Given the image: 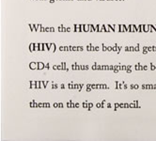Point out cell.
Wrapping results in <instances>:
<instances>
[{
	"label": "cell",
	"mask_w": 156,
	"mask_h": 141,
	"mask_svg": "<svg viewBox=\"0 0 156 141\" xmlns=\"http://www.w3.org/2000/svg\"><path fill=\"white\" fill-rule=\"evenodd\" d=\"M53 69H54V70H58V65H54V66H53Z\"/></svg>",
	"instance_id": "37"
},
{
	"label": "cell",
	"mask_w": 156,
	"mask_h": 141,
	"mask_svg": "<svg viewBox=\"0 0 156 141\" xmlns=\"http://www.w3.org/2000/svg\"><path fill=\"white\" fill-rule=\"evenodd\" d=\"M55 31V28L54 27H50V32H54Z\"/></svg>",
	"instance_id": "50"
},
{
	"label": "cell",
	"mask_w": 156,
	"mask_h": 141,
	"mask_svg": "<svg viewBox=\"0 0 156 141\" xmlns=\"http://www.w3.org/2000/svg\"><path fill=\"white\" fill-rule=\"evenodd\" d=\"M135 104H130V107H133V106H135Z\"/></svg>",
	"instance_id": "54"
},
{
	"label": "cell",
	"mask_w": 156,
	"mask_h": 141,
	"mask_svg": "<svg viewBox=\"0 0 156 141\" xmlns=\"http://www.w3.org/2000/svg\"><path fill=\"white\" fill-rule=\"evenodd\" d=\"M94 106V104H92V103H88V107H87V110L90 111V110H91V108Z\"/></svg>",
	"instance_id": "10"
},
{
	"label": "cell",
	"mask_w": 156,
	"mask_h": 141,
	"mask_svg": "<svg viewBox=\"0 0 156 141\" xmlns=\"http://www.w3.org/2000/svg\"><path fill=\"white\" fill-rule=\"evenodd\" d=\"M82 106H83V108H86V109H87V107H88V103L84 102V103L82 104Z\"/></svg>",
	"instance_id": "12"
},
{
	"label": "cell",
	"mask_w": 156,
	"mask_h": 141,
	"mask_svg": "<svg viewBox=\"0 0 156 141\" xmlns=\"http://www.w3.org/2000/svg\"><path fill=\"white\" fill-rule=\"evenodd\" d=\"M107 88V86L105 84H102L101 85V90H104V89H106Z\"/></svg>",
	"instance_id": "22"
},
{
	"label": "cell",
	"mask_w": 156,
	"mask_h": 141,
	"mask_svg": "<svg viewBox=\"0 0 156 141\" xmlns=\"http://www.w3.org/2000/svg\"><path fill=\"white\" fill-rule=\"evenodd\" d=\"M44 108H49L50 107V104L49 103H44Z\"/></svg>",
	"instance_id": "19"
},
{
	"label": "cell",
	"mask_w": 156,
	"mask_h": 141,
	"mask_svg": "<svg viewBox=\"0 0 156 141\" xmlns=\"http://www.w3.org/2000/svg\"><path fill=\"white\" fill-rule=\"evenodd\" d=\"M83 50H84L83 46H78V51H83Z\"/></svg>",
	"instance_id": "34"
},
{
	"label": "cell",
	"mask_w": 156,
	"mask_h": 141,
	"mask_svg": "<svg viewBox=\"0 0 156 141\" xmlns=\"http://www.w3.org/2000/svg\"><path fill=\"white\" fill-rule=\"evenodd\" d=\"M103 51H107V46L105 44H103Z\"/></svg>",
	"instance_id": "26"
},
{
	"label": "cell",
	"mask_w": 156,
	"mask_h": 141,
	"mask_svg": "<svg viewBox=\"0 0 156 141\" xmlns=\"http://www.w3.org/2000/svg\"><path fill=\"white\" fill-rule=\"evenodd\" d=\"M58 107L59 108H62L63 107V104L62 103H58Z\"/></svg>",
	"instance_id": "46"
},
{
	"label": "cell",
	"mask_w": 156,
	"mask_h": 141,
	"mask_svg": "<svg viewBox=\"0 0 156 141\" xmlns=\"http://www.w3.org/2000/svg\"><path fill=\"white\" fill-rule=\"evenodd\" d=\"M59 51H61V52L65 51V47H64V46H60V47H59Z\"/></svg>",
	"instance_id": "32"
},
{
	"label": "cell",
	"mask_w": 156,
	"mask_h": 141,
	"mask_svg": "<svg viewBox=\"0 0 156 141\" xmlns=\"http://www.w3.org/2000/svg\"><path fill=\"white\" fill-rule=\"evenodd\" d=\"M29 51L30 52H34L35 51V43L34 42L30 43V45H29Z\"/></svg>",
	"instance_id": "3"
},
{
	"label": "cell",
	"mask_w": 156,
	"mask_h": 141,
	"mask_svg": "<svg viewBox=\"0 0 156 141\" xmlns=\"http://www.w3.org/2000/svg\"><path fill=\"white\" fill-rule=\"evenodd\" d=\"M135 86H136V85H131V86H130V89H132V90H133V89H135Z\"/></svg>",
	"instance_id": "47"
},
{
	"label": "cell",
	"mask_w": 156,
	"mask_h": 141,
	"mask_svg": "<svg viewBox=\"0 0 156 141\" xmlns=\"http://www.w3.org/2000/svg\"><path fill=\"white\" fill-rule=\"evenodd\" d=\"M86 90H87V92H90V91L92 90V89H91V88H87Z\"/></svg>",
	"instance_id": "35"
},
{
	"label": "cell",
	"mask_w": 156,
	"mask_h": 141,
	"mask_svg": "<svg viewBox=\"0 0 156 141\" xmlns=\"http://www.w3.org/2000/svg\"><path fill=\"white\" fill-rule=\"evenodd\" d=\"M97 108H102V103H98V104H96V105H95Z\"/></svg>",
	"instance_id": "21"
},
{
	"label": "cell",
	"mask_w": 156,
	"mask_h": 141,
	"mask_svg": "<svg viewBox=\"0 0 156 141\" xmlns=\"http://www.w3.org/2000/svg\"><path fill=\"white\" fill-rule=\"evenodd\" d=\"M86 86H87V88H91V84H87Z\"/></svg>",
	"instance_id": "49"
},
{
	"label": "cell",
	"mask_w": 156,
	"mask_h": 141,
	"mask_svg": "<svg viewBox=\"0 0 156 141\" xmlns=\"http://www.w3.org/2000/svg\"><path fill=\"white\" fill-rule=\"evenodd\" d=\"M73 90H79V85H78V84H74L73 85Z\"/></svg>",
	"instance_id": "18"
},
{
	"label": "cell",
	"mask_w": 156,
	"mask_h": 141,
	"mask_svg": "<svg viewBox=\"0 0 156 141\" xmlns=\"http://www.w3.org/2000/svg\"><path fill=\"white\" fill-rule=\"evenodd\" d=\"M67 107L68 108H73V101H69L67 103Z\"/></svg>",
	"instance_id": "9"
},
{
	"label": "cell",
	"mask_w": 156,
	"mask_h": 141,
	"mask_svg": "<svg viewBox=\"0 0 156 141\" xmlns=\"http://www.w3.org/2000/svg\"><path fill=\"white\" fill-rule=\"evenodd\" d=\"M107 51H109V52L113 51V47H111V46H108V47H107Z\"/></svg>",
	"instance_id": "31"
},
{
	"label": "cell",
	"mask_w": 156,
	"mask_h": 141,
	"mask_svg": "<svg viewBox=\"0 0 156 141\" xmlns=\"http://www.w3.org/2000/svg\"><path fill=\"white\" fill-rule=\"evenodd\" d=\"M36 89H41V81H36Z\"/></svg>",
	"instance_id": "11"
},
{
	"label": "cell",
	"mask_w": 156,
	"mask_h": 141,
	"mask_svg": "<svg viewBox=\"0 0 156 141\" xmlns=\"http://www.w3.org/2000/svg\"><path fill=\"white\" fill-rule=\"evenodd\" d=\"M81 70H85V65H81Z\"/></svg>",
	"instance_id": "52"
},
{
	"label": "cell",
	"mask_w": 156,
	"mask_h": 141,
	"mask_svg": "<svg viewBox=\"0 0 156 141\" xmlns=\"http://www.w3.org/2000/svg\"><path fill=\"white\" fill-rule=\"evenodd\" d=\"M29 68L31 70H38V62H31L29 64Z\"/></svg>",
	"instance_id": "1"
},
{
	"label": "cell",
	"mask_w": 156,
	"mask_h": 141,
	"mask_svg": "<svg viewBox=\"0 0 156 141\" xmlns=\"http://www.w3.org/2000/svg\"><path fill=\"white\" fill-rule=\"evenodd\" d=\"M70 51H73V46H70Z\"/></svg>",
	"instance_id": "60"
},
{
	"label": "cell",
	"mask_w": 156,
	"mask_h": 141,
	"mask_svg": "<svg viewBox=\"0 0 156 141\" xmlns=\"http://www.w3.org/2000/svg\"><path fill=\"white\" fill-rule=\"evenodd\" d=\"M88 1H90V0H88Z\"/></svg>",
	"instance_id": "61"
},
{
	"label": "cell",
	"mask_w": 156,
	"mask_h": 141,
	"mask_svg": "<svg viewBox=\"0 0 156 141\" xmlns=\"http://www.w3.org/2000/svg\"><path fill=\"white\" fill-rule=\"evenodd\" d=\"M126 70H127V67L125 65H122V71H126Z\"/></svg>",
	"instance_id": "36"
},
{
	"label": "cell",
	"mask_w": 156,
	"mask_h": 141,
	"mask_svg": "<svg viewBox=\"0 0 156 141\" xmlns=\"http://www.w3.org/2000/svg\"><path fill=\"white\" fill-rule=\"evenodd\" d=\"M29 89H36V84H30Z\"/></svg>",
	"instance_id": "23"
},
{
	"label": "cell",
	"mask_w": 156,
	"mask_h": 141,
	"mask_svg": "<svg viewBox=\"0 0 156 141\" xmlns=\"http://www.w3.org/2000/svg\"><path fill=\"white\" fill-rule=\"evenodd\" d=\"M114 72H115V73H118V72H119V70H114Z\"/></svg>",
	"instance_id": "59"
},
{
	"label": "cell",
	"mask_w": 156,
	"mask_h": 141,
	"mask_svg": "<svg viewBox=\"0 0 156 141\" xmlns=\"http://www.w3.org/2000/svg\"><path fill=\"white\" fill-rule=\"evenodd\" d=\"M91 89H92V90H95V89H97L96 85H93V84H92V85H91Z\"/></svg>",
	"instance_id": "38"
},
{
	"label": "cell",
	"mask_w": 156,
	"mask_h": 141,
	"mask_svg": "<svg viewBox=\"0 0 156 141\" xmlns=\"http://www.w3.org/2000/svg\"><path fill=\"white\" fill-rule=\"evenodd\" d=\"M79 1H80V0H79Z\"/></svg>",
	"instance_id": "62"
},
{
	"label": "cell",
	"mask_w": 156,
	"mask_h": 141,
	"mask_svg": "<svg viewBox=\"0 0 156 141\" xmlns=\"http://www.w3.org/2000/svg\"><path fill=\"white\" fill-rule=\"evenodd\" d=\"M54 107H55V108L58 107V103H55V104H54Z\"/></svg>",
	"instance_id": "39"
},
{
	"label": "cell",
	"mask_w": 156,
	"mask_h": 141,
	"mask_svg": "<svg viewBox=\"0 0 156 141\" xmlns=\"http://www.w3.org/2000/svg\"><path fill=\"white\" fill-rule=\"evenodd\" d=\"M73 83H70L69 85H68V89H70V90H73Z\"/></svg>",
	"instance_id": "14"
},
{
	"label": "cell",
	"mask_w": 156,
	"mask_h": 141,
	"mask_svg": "<svg viewBox=\"0 0 156 141\" xmlns=\"http://www.w3.org/2000/svg\"><path fill=\"white\" fill-rule=\"evenodd\" d=\"M95 51H100V47L99 46H95Z\"/></svg>",
	"instance_id": "48"
},
{
	"label": "cell",
	"mask_w": 156,
	"mask_h": 141,
	"mask_svg": "<svg viewBox=\"0 0 156 141\" xmlns=\"http://www.w3.org/2000/svg\"><path fill=\"white\" fill-rule=\"evenodd\" d=\"M76 67H77V63H74L72 65V69L73 70H76Z\"/></svg>",
	"instance_id": "20"
},
{
	"label": "cell",
	"mask_w": 156,
	"mask_h": 141,
	"mask_svg": "<svg viewBox=\"0 0 156 141\" xmlns=\"http://www.w3.org/2000/svg\"><path fill=\"white\" fill-rule=\"evenodd\" d=\"M130 51H135V48H133V47H130Z\"/></svg>",
	"instance_id": "56"
},
{
	"label": "cell",
	"mask_w": 156,
	"mask_h": 141,
	"mask_svg": "<svg viewBox=\"0 0 156 141\" xmlns=\"http://www.w3.org/2000/svg\"><path fill=\"white\" fill-rule=\"evenodd\" d=\"M65 47V51H70V46H64Z\"/></svg>",
	"instance_id": "41"
},
{
	"label": "cell",
	"mask_w": 156,
	"mask_h": 141,
	"mask_svg": "<svg viewBox=\"0 0 156 141\" xmlns=\"http://www.w3.org/2000/svg\"><path fill=\"white\" fill-rule=\"evenodd\" d=\"M139 65H140V64H137V65H136V70H139Z\"/></svg>",
	"instance_id": "53"
},
{
	"label": "cell",
	"mask_w": 156,
	"mask_h": 141,
	"mask_svg": "<svg viewBox=\"0 0 156 141\" xmlns=\"http://www.w3.org/2000/svg\"><path fill=\"white\" fill-rule=\"evenodd\" d=\"M60 89H61V90H64V89H65V85H64V84H61V85H60Z\"/></svg>",
	"instance_id": "43"
},
{
	"label": "cell",
	"mask_w": 156,
	"mask_h": 141,
	"mask_svg": "<svg viewBox=\"0 0 156 141\" xmlns=\"http://www.w3.org/2000/svg\"><path fill=\"white\" fill-rule=\"evenodd\" d=\"M106 107H107V108H112V107H113V105L111 104H109V103H108V104H106Z\"/></svg>",
	"instance_id": "29"
},
{
	"label": "cell",
	"mask_w": 156,
	"mask_h": 141,
	"mask_svg": "<svg viewBox=\"0 0 156 141\" xmlns=\"http://www.w3.org/2000/svg\"><path fill=\"white\" fill-rule=\"evenodd\" d=\"M44 106V103H39V107H43Z\"/></svg>",
	"instance_id": "33"
},
{
	"label": "cell",
	"mask_w": 156,
	"mask_h": 141,
	"mask_svg": "<svg viewBox=\"0 0 156 141\" xmlns=\"http://www.w3.org/2000/svg\"><path fill=\"white\" fill-rule=\"evenodd\" d=\"M73 51H78V47H76V46H73Z\"/></svg>",
	"instance_id": "40"
},
{
	"label": "cell",
	"mask_w": 156,
	"mask_h": 141,
	"mask_svg": "<svg viewBox=\"0 0 156 141\" xmlns=\"http://www.w3.org/2000/svg\"><path fill=\"white\" fill-rule=\"evenodd\" d=\"M83 28H84V31L85 32L90 31V25H83Z\"/></svg>",
	"instance_id": "4"
},
{
	"label": "cell",
	"mask_w": 156,
	"mask_h": 141,
	"mask_svg": "<svg viewBox=\"0 0 156 141\" xmlns=\"http://www.w3.org/2000/svg\"><path fill=\"white\" fill-rule=\"evenodd\" d=\"M126 89H128V86L126 84H124V90H126Z\"/></svg>",
	"instance_id": "55"
},
{
	"label": "cell",
	"mask_w": 156,
	"mask_h": 141,
	"mask_svg": "<svg viewBox=\"0 0 156 141\" xmlns=\"http://www.w3.org/2000/svg\"><path fill=\"white\" fill-rule=\"evenodd\" d=\"M80 106V104L79 103H75V108H78Z\"/></svg>",
	"instance_id": "44"
},
{
	"label": "cell",
	"mask_w": 156,
	"mask_h": 141,
	"mask_svg": "<svg viewBox=\"0 0 156 141\" xmlns=\"http://www.w3.org/2000/svg\"><path fill=\"white\" fill-rule=\"evenodd\" d=\"M58 70H63L62 65H61V64H60V65H58Z\"/></svg>",
	"instance_id": "42"
},
{
	"label": "cell",
	"mask_w": 156,
	"mask_h": 141,
	"mask_svg": "<svg viewBox=\"0 0 156 141\" xmlns=\"http://www.w3.org/2000/svg\"><path fill=\"white\" fill-rule=\"evenodd\" d=\"M83 86H84V84H79V91H81L82 90V89H83Z\"/></svg>",
	"instance_id": "24"
},
{
	"label": "cell",
	"mask_w": 156,
	"mask_h": 141,
	"mask_svg": "<svg viewBox=\"0 0 156 141\" xmlns=\"http://www.w3.org/2000/svg\"><path fill=\"white\" fill-rule=\"evenodd\" d=\"M125 51H127V52L130 51V48H129V47H125Z\"/></svg>",
	"instance_id": "57"
},
{
	"label": "cell",
	"mask_w": 156,
	"mask_h": 141,
	"mask_svg": "<svg viewBox=\"0 0 156 141\" xmlns=\"http://www.w3.org/2000/svg\"><path fill=\"white\" fill-rule=\"evenodd\" d=\"M88 68H90L88 67V65H85V70H88Z\"/></svg>",
	"instance_id": "51"
},
{
	"label": "cell",
	"mask_w": 156,
	"mask_h": 141,
	"mask_svg": "<svg viewBox=\"0 0 156 141\" xmlns=\"http://www.w3.org/2000/svg\"><path fill=\"white\" fill-rule=\"evenodd\" d=\"M71 31V28L70 27H67V32H70Z\"/></svg>",
	"instance_id": "58"
},
{
	"label": "cell",
	"mask_w": 156,
	"mask_h": 141,
	"mask_svg": "<svg viewBox=\"0 0 156 141\" xmlns=\"http://www.w3.org/2000/svg\"><path fill=\"white\" fill-rule=\"evenodd\" d=\"M97 66H98V64H94L93 66H92V70H97Z\"/></svg>",
	"instance_id": "28"
},
{
	"label": "cell",
	"mask_w": 156,
	"mask_h": 141,
	"mask_svg": "<svg viewBox=\"0 0 156 141\" xmlns=\"http://www.w3.org/2000/svg\"><path fill=\"white\" fill-rule=\"evenodd\" d=\"M45 69V64L42 62H38V70H43Z\"/></svg>",
	"instance_id": "2"
},
{
	"label": "cell",
	"mask_w": 156,
	"mask_h": 141,
	"mask_svg": "<svg viewBox=\"0 0 156 141\" xmlns=\"http://www.w3.org/2000/svg\"><path fill=\"white\" fill-rule=\"evenodd\" d=\"M39 51H44L43 43H41V42H39Z\"/></svg>",
	"instance_id": "6"
},
{
	"label": "cell",
	"mask_w": 156,
	"mask_h": 141,
	"mask_svg": "<svg viewBox=\"0 0 156 141\" xmlns=\"http://www.w3.org/2000/svg\"><path fill=\"white\" fill-rule=\"evenodd\" d=\"M118 108H119V103H115V104H114V111H117Z\"/></svg>",
	"instance_id": "8"
},
{
	"label": "cell",
	"mask_w": 156,
	"mask_h": 141,
	"mask_svg": "<svg viewBox=\"0 0 156 141\" xmlns=\"http://www.w3.org/2000/svg\"><path fill=\"white\" fill-rule=\"evenodd\" d=\"M43 47H44V51H48V48H47V42H43Z\"/></svg>",
	"instance_id": "15"
},
{
	"label": "cell",
	"mask_w": 156,
	"mask_h": 141,
	"mask_svg": "<svg viewBox=\"0 0 156 141\" xmlns=\"http://www.w3.org/2000/svg\"><path fill=\"white\" fill-rule=\"evenodd\" d=\"M109 70L114 71V66H113V65H109Z\"/></svg>",
	"instance_id": "30"
},
{
	"label": "cell",
	"mask_w": 156,
	"mask_h": 141,
	"mask_svg": "<svg viewBox=\"0 0 156 141\" xmlns=\"http://www.w3.org/2000/svg\"><path fill=\"white\" fill-rule=\"evenodd\" d=\"M119 107H120V108H125L124 104H123V103H119Z\"/></svg>",
	"instance_id": "25"
},
{
	"label": "cell",
	"mask_w": 156,
	"mask_h": 141,
	"mask_svg": "<svg viewBox=\"0 0 156 141\" xmlns=\"http://www.w3.org/2000/svg\"><path fill=\"white\" fill-rule=\"evenodd\" d=\"M55 50H57V46H55V44L53 42V44H52V47H51L50 51H52V52L54 53V52H55Z\"/></svg>",
	"instance_id": "7"
},
{
	"label": "cell",
	"mask_w": 156,
	"mask_h": 141,
	"mask_svg": "<svg viewBox=\"0 0 156 141\" xmlns=\"http://www.w3.org/2000/svg\"><path fill=\"white\" fill-rule=\"evenodd\" d=\"M45 69H46V70H49V69H50V64H49V63L45 64Z\"/></svg>",
	"instance_id": "27"
},
{
	"label": "cell",
	"mask_w": 156,
	"mask_h": 141,
	"mask_svg": "<svg viewBox=\"0 0 156 141\" xmlns=\"http://www.w3.org/2000/svg\"><path fill=\"white\" fill-rule=\"evenodd\" d=\"M91 45H92V43H90V44L87 46V51H91Z\"/></svg>",
	"instance_id": "16"
},
{
	"label": "cell",
	"mask_w": 156,
	"mask_h": 141,
	"mask_svg": "<svg viewBox=\"0 0 156 141\" xmlns=\"http://www.w3.org/2000/svg\"><path fill=\"white\" fill-rule=\"evenodd\" d=\"M58 88V84H55V83H52V89L53 90H57Z\"/></svg>",
	"instance_id": "13"
},
{
	"label": "cell",
	"mask_w": 156,
	"mask_h": 141,
	"mask_svg": "<svg viewBox=\"0 0 156 141\" xmlns=\"http://www.w3.org/2000/svg\"><path fill=\"white\" fill-rule=\"evenodd\" d=\"M121 48H122L121 46H118V54L120 53V49H121Z\"/></svg>",
	"instance_id": "45"
},
{
	"label": "cell",
	"mask_w": 156,
	"mask_h": 141,
	"mask_svg": "<svg viewBox=\"0 0 156 141\" xmlns=\"http://www.w3.org/2000/svg\"><path fill=\"white\" fill-rule=\"evenodd\" d=\"M52 44H53V42H50V43L47 42V48H48V51H50V49H51V47H52Z\"/></svg>",
	"instance_id": "17"
},
{
	"label": "cell",
	"mask_w": 156,
	"mask_h": 141,
	"mask_svg": "<svg viewBox=\"0 0 156 141\" xmlns=\"http://www.w3.org/2000/svg\"><path fill=\"white\" fill-rule=\"evenodd\" d=\"M61 65H62L63 71H66V72H68V71H69V69L66 67V62H61Z\"/></svg>",
	"instance_id": "5"
}]
</instances>
